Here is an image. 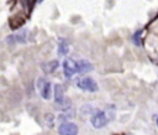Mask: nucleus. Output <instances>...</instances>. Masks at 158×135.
Instances as JSON below:
<instances>
[{"instance_id": "nucleus-1", "label": "nucleus", "mask_w": 158, "mask_h": 135, "mask_svg": "<svg viewBox=\"0 0 158 135\" xmlns=\"http://www.w3.org/2000/svg\"><path fill=\"white\" fill-rule=\"evenodd\" d=\"M90 121H91V125L95 129H101L107 124V118H106V115L102 110H98L93 114Z\"/></svg>"}, {"instance_id": "nucleus-7", "label": "nucleus", "mask_w": 158, "mask_h": 135, "mask_svg": "<svg viewBox=\"0 0 158 135\" xmlns=\"http://www.w3.org/2000/svg\"><path fill=\"white\" fill-rule=\"evenodd\" d=\"M77 64H78V73H86V72L93 69V64L89 61H85V59L78 61Z\"/></svg>"}, {"instance_id": "nucleus-8", "label": "nucleus", "mask_w": 158, "mask_h": 135, "mask_svg": "<svg viewBox=\"0 0 158 135\" xmlns=\"http://www.w3.org/2000/svg\"><path fill=\"white\" fill-rule=\"evenodd\" d=\"M58 67V61H51V62H47V63H43L42 66V69L46 72V73H52L56 68Z\"/></svg>"}, {"instance_id": "nucleus-3", "label": "nucleus", "mask_w": 158, "mask_h": 135, "mask_svg": "<svg viewBox=\"0 0 158 135\" xmlns=\"http://www.w3.org/2000/svg\"><path fill=\"white\" fill-rule=\"evenodd\" d=\"M58 133H59V135H77L78 134V126L74 123L67 121V123H63L58 128Z\"/></svg>"}, {"instance_id": "nucleus-5", "label": "nucleus", "mask_w": 158, "mask_h": 135, "mask_svg": "<svg viewBox=\"0 0 158 135\" xmlns=\"http://www.w3.org/2000/svg\"><path fill=\"white\" fill-rule=\"evenodd\" d=\"M38 88L41 90V95L44 99H49L51 98V83L44 81L43 78L38 79Z\"/></svg>"}, {"instance_id": "nucleus-10", "label": "nucleus", "mask_w": 158, "mask_h": 135, "mask_svg": "<svg viewBox=\"0 0 158 135\" xmlns=\"http://www.w3.org/2000/svg\"><path fill=\"white\" fill-rule=\"evenodd\" d=\"M157 125H158V119H157Z\"/></svg>"}, {"instance_id": "nucleus-9", "label": "nucleus", "mask_w": 158, "mask_h": 135, "mask_svg": "<svg viewBox=\"0 0 158 135\" xmlns=\"http://www.w3.org/2000/svg\"><path fill=\"white\" fill-rule=\"evenodd\" d=\"M68 50H69V45H68L67 42H64V41L59 42V45H58V53H59L60 56H63V54H67Z\"/></svg>"}, {"instance_id": "nucleus-2", "label": "nucleus", "mask_w": 158, "mask_h": 135, "mask_svg": "<svg viewBox=\"0 0 158 135\" xmlns=\"http://www.w3.org/2000/svg\"><path fill=\"white\" fill-rule=\"evenodd\" d=\"M63 72L65 77H72L74 73L78 72V64L72 58H65L63 62Z\"/></svg>"}, {"instance_id": "nucleus-4", "label": "nucleus", "mask_w": 158, "mask_h": 135, "mask_svg": "<svg viewBox=\"0 0 158 135\" xmlns=\"http://www.w3.org/2000/svg\"><path fill=\"white\" fill-rule=\"evenodd\" d=\"M78 87L83 90H88V92H95L98 90V84L96 82L90 78V77H86V78H83L81 81L78 82Z\"/></svg>"}, {"instance_id": "nucleus-6", "label": "nucleus", "mask_w": 158, "mask_h": 135, "mask_svg": "<svg viewBox=\"0 0 158 135\" xmlns=\"http://www.w3.org/2000/svg\"><path fill=\"white\" fill-rule=\"evenodd\" d=\"M54 100L59 105H63L64 102L67 100V99H64V89L60 84L54 85Z\"/></svg>"}]
</instances>
